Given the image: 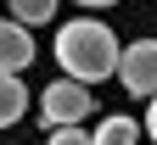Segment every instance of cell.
<instances>
[{
	"label": "cell",
	"instance_id": "8992f818",
	"mask_svg": "<svg viewBox=\"0 0 157 145\" xmlns=\"http://www.w3.org/2000/svg\"><path fill=\"white\" fill-rule=\"evenodd\" d=\"M140 134H146V123H135V117H118V112L95 123V140H101V145H135Z\"/></svg>",
	"mask_w": 157,
	"mask_h": 145
},
{
	"label": "cell",
	"instance_id": "30bf717a",
	"mask_svg": "<svg viewBox=\"0 0 157 145\" xmlns=\"http://www.w3.org/2000/svg\"><path fill=\"white\" fill-rule=\"evenodd\" d=\"M78 6H90V11H95V6H118V0H78Z\"/></svg>",
	"mask_w": 157,
	"mask_h": 145
},
{
	"label": "cell",
	"instance_id": "277c9868",
	"mask_svg": "<svg viewBox=\"0 0 157 145\" xmlns=\"http://www.w3.org/2000/svg\"><path fill=\"white\" fill-rule=\"evenodd\" d=\"M28 61H34V28L11 11V17H0V67L23 73Z\"/></svg>",
	"mask_w": 157,
	"mask_h": 145
},
{
	"label": "cell",
	"instance_id": "9c48e42d",
	"mask_svg": "<svg viewBox=\"0 0 157 145\" xmlns=\"http://www.w3.org/2000/svg\"><path fill=\"white\" fill-rule=\"evenodd\" d=\"M146 134L157 140V95H151V112H146Z\"/></svg>",
	"mask_w": 157,
	"mask_h": 145
},
{
	"label": "cell",
	"instance_id": "7a4b0ae2",
	"mask_svg": "<svg viewBox=\"0 0 157 145\" xmlns=\"http://www.w3.org/2000/svg\"><path fill=\"white\" fill-rule=\"evenodd\" d=\"M90 112H95L90 84H84V78H73V73L39 89V117H45V129H56V123H84Z\"/></svg>",
	"mask_w": 157,
	"mask_h": 145
},
{
	"label": "cell",
	"instance_id": "6da1fadb",
	"mask_svg": "<svg viewBox=\"0 0 157 145\" xmlns=\"http://www.w3.org/2000/svg\"><path fill=\"white\" fill-rule=\"evenodd\" d=\"M118 61H124V45L112 39L107 23H95V17H73V23L56 28V67L84 78V84H101L107 73H118Z\"/></svg>",
	"mask_w": 157,
	"mask_h": 145
},
{
	"label": "cell",
	"instance_id": "ba28073f",
	"mask_svg": "<svg viewBox=\"0 0 157 145\" xmlns=\"http://www.w3.org/2000/svg\"><path fill=\"white\" fill-rule=\"evenodd\" d=\"M51 140H56V145H84L90 134H84V123H56V129H51Z\"/></svg>",
	"mask_w": 157,
	"mask_h": 145
},
{
	"label": "cell",
	"instance_id": "5b68a950",
	"mask_svg": "<svg viewBox=\"0 0 157 145\" xmlns=\"http://www.w3.org/2000/svg\"><path fill=\"white\" fill-rule=\"evenodd\" d=\"M23 112H28V89H23V73L0 67V129L23 123Z\"/></svg>",
	"mask_w": 157,
	"mask_h": 145
},
{
	"label": "cell",
	"instance_id": "3957f363",
	"mask_svg": "<svg viewBox=\"0 0 157 145\" xmlns=\"http://www.w3.org/2000/svg\"><path fill=\"white\" fill-rule=\"evenodd\" d=\"M118 84H124L135 100H151V95H157V39H135V45H124Z\"/></svg>",
	"mask_w": 157,
	"mask_h": 145
},
{
	"label": "cell",
	"instance_id": "52a82bcc",
	"mask_svg": "<svg viewBox=\"0 0 157 145\" xmlns=\"http://www.w3.org/2000/svg\"><path fill=\"white\" fill-rule=\"evenodd\" d=\"M11 11L34 28V23H51V17H56V0H11Z\"/></svg>",
	"mask_w": 157,
	"mask_h": 145
}]
</instances>
